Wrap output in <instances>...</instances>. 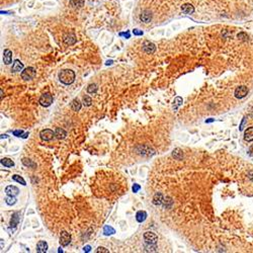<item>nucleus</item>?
Masks as SVG:
<instances>
[{
	"label": "nucleus",
	"instance_id": "c756f323",
	"mask_svg": "<svg viewBox=\"0 0 253 253\" xmlns=\"http://www.w3.org/2000/svg\"><path fill=\"white\" fill-rule=\"evenodd\" d=\"M181 104H182V98L178 96V97L175 98L174 101H173V108H174V109H177L178 107H180Z\"/></svg>",
	"mask_w": 253,
	"mask_h": 253
},
{
	"label": "nucleus",
	"instance_id": "7ed1b4c3",
	"mask_svg": "<svg viewBox=\"0 0 253 253\" xmlns=\"http://www.w3.org/2000/svg\"><path fill=\"white\" fill-rule=\"evenodd\" d=\"M144 237V241L147 244H157L158 242V237L155 233L151 232V231H147V232L144 233L143 235Z\"/></svg>",
	"mask_w": 253,
	"mask_h": 253
},
{
	"label": "nucleus",
	"instance_id": "79ce46f5",
	"mask_svg": "<svg viewBox=\"0 0 253 253\" xmlns=\"http://www.w3.org/2000/svg\"><path fill=\"white\" fill-rule=\"evenodd\" d=\"M2 98H3V90L1 89V99H2Z\"/></svg>",
	"mask_w": 253,
	"mask_h": 253
},
{
	"label": "nucleus",
	"instance_id": "e433bc0d",
	"mask_svg": "<svg viewBox=\"0 0 253 253\" xmlns=\"http://www.w3.org/2000/svg\"><path fill=\"white\" fill-rule=\"evenodd\" d=\"M90 249H91L90 246H85L83 248V251L84 252H89V251H90Z\"/></svg>",
	"mask_w": 253,
	"mask_h": 253
},
{
	"label": "nucleus",
	"instance_id": "5701e85b",
	"mask_svg": "<svg viewBox=\"0 0 253 253\" xmlns=\"http://www.w3.org/2000/svg\"><path fill=\"white\" fill-rule=\"evenodd\" d=\"M172 156L174 157V159H176V160H181V159L183 158V153H182V151L180 150L179 148H176L173 150Z\"/></svg>",
	"mask_w": 253,
	"mask_h": 253
},
{
	"label": "nucleus",
	"instance_id": "6e6552de",
	"mask_svg": "<svg viewBox=\"0 0 253 253\" xmlns=\"http://www.w3.org/2000/svg\"><path fill=\"white\" fill-rule=\"evenodd\" d=\"M247 93H248V89L246 86H239V87L235 89L234 94L236 98H243L247 95Z\"/></svg>",
	"mask_w": 253,
	"mask_h": 253
},
{
	"label": "nucleus",
	"instance_id": "bb28decb",
	"mask_svg": "<svg viewBox=\"0 0 253 253\" xmlns=\"http://www.w3.org/2000/svg\"><path fill=\"white\" fill-rule=\"evenodd\" d=\"M83 104L85 107H90L91 103H92V98L90 97L89 95H84L83 96Z\"/></svg>",
	"mask_w": 253,
	"mask_h": 253
},
{
	"label": "nucleus",
	"instance_id": "0eeeda50",
	"mask_svg": "<svg viewBox=\"0 0 253 253\" xmlns=\"http://www.w3.org/2000/svg\"><path fill=\"white\" fill-rule=\"evenodd\" d=\"M143 51L145 53H147V54H153L154 52L156 51V47L155 45L153 44V43L149 42V41H145V42L143 43Z\"/></svg>",
	"mask_w": 253,
	"mask_h": 253
},
{
	"label": "nucleus",
	"instance_id": "2f4dec72",
	"mask_svg": "<svg viewBox=\"0 0 253 253\" xmlns=\"http://www.w3.org/2000/svg\"><path fill=\"white\" fill-rule=\"evenodd\" d=\"M96 252H97V253H107L108 250L107 249V248H104V247H98L97 250H96Z\"/></svg>",
	"mask_w": 253,
	"mask_h": 253
},
{
	"label": "nucleus",
	"instance_id": "ddd939ff",
	"mask_svg": "<svg viewBox=\"0 0 253 253\" xmlns=\"http://www.w3.org/2000/svg\"><path fill=\"white\" fill-rule=\"evenodd\" d=\"M63 40L67 45H74L76 43V37L74 33H67L64 36Z\"/></svg>",
	"mask_w": 253,
	"mask_h": 253
},
{
	"label": "nucleus",
	"instance_id": "f3484780",
	"mask_svg": "<svg viewBox=\"0 0 253 253\" xmlns=\"http://www.w3.org/2000/svg\"><path fill=\"white\" fill-rule=\"evenodd\" d=\"M23 70V63H21L19 60H15L13 62L12 68H11V71L12 72H20Z\"/></svg>",
	"mask_w": 253,
	"mask_h": 253
},
{
	"label": "nucleus",
	"instance_id": "412c9836",
	"mask_svg": "<svg viewBox=\"0 0 253 253\" xmlns=\"http://www.w3.org/2000/svg\"><path fill=\"white\" fill-rule=\"evenodd\" d=\"M147 219V213L144 211H139L138 213L136 214V220L139 222V223H143Z\"/></svg>",
	"mask_w": 253,
	"mask_h": 253
},
{
	"label": "nucleus",
	"instance_id": "423d86ee",
	"mask_svg": "<svg viewBox=\"0 0 253 253\" xmlns=\"http://www.w3.org/2000/svg\"><path fill=\"white\" fill-rule=\"evenodd\" d=\"M59 242L62 246H68L70 244V242H71V236H70L69 233L66 232V231H62L61 235H60Z\"/></svg>",
	"mask_w": 253,
	"mask_h": 253
},
{
	"label": "nucleus",
	"instance_id": "9b49d317",
	"mask_svg": "<svg viewBox=\"0 0 253 253\" xmlns=\"http://www.w3.org/2000/svg\"><path fill=\"white\" fill-rule=\"evenodd\" d=\"M140 19H141L143 22L149 23L152 19V13L149 10H143L141 12V15H140Z\"/></svg>",
	"mask_w": 253,
	"mask_h": 253
},
{
	"label": "nucleus",
	"instance_id": "f704fd0d",
	"mask_svg": "<svg viewBox=\"0 0 253 253\" xmlns=\"http://www.w3.org/2000/svg\"><path fill=\"white\" fill-rule=\"evenodd\" d=\"M140 188H141V186H140L139 184H134L133 185V191L134 192H138L140 190Z\"/></svg>",
	"mask_w": 253,
	"mask_h": 253
},
{
	"label": "nucleus",
	"instance_id": "ea45409f",
	"mask_svg": "<svg viewBox=\"0 0 253 253\" xmlns=\"http://www.w3.org/2000/svg\"><path fill=\"white\" fill-rule=\"evenodd\" d=\"M109 64H112V61H107V65H109Z\"/></svg>",
	"mask_w": 253,
	"mask_h": 253
},
{
	"label": "nucleus",
	"instance_id": "7c9ffc66",
	"mask_svg": "<svg viewBox=\"0 0 253 253\" xmlns=\"http://www.w3.org/2000/svg\"><path fill=\"white\" fill-rule=\"evenodd\" d=\"M97 91V85L96 84H89L87 87V92L88 93H95Z\"/></svg>",
	"mask_w": 253,
	"mask_h": 253
},
{
	"label": "nucleus",
	"instance_id": "a19ab883",
	"mask_svg": "<svg viewBox=\"0 0 253 253\" xmlns=\"http://www.w3.org/2000/svg\"><path fill=\"white\" fill-rule=\"evenodd\" d=\"M1 138L3 139V138H7V136L6 135H1Z\"/></svg>",
	"mask_w": 253,
	"mask_h": 253
},
{
	"label": "nucleus",
	"instance_id": "c9c22d12",
	"mask_svg": "<svg viewBox=\"0 0 253 253\" xmlns=\"http://www.w3.org/2000/svg\"><path fill=\"white\" fill-rule=\"evenodd\" d=\"M120 37H126L127 38H130V33H129V32H127V33H120Z\"/></svg>",
	"mask_w": 253,
	"mask_h": 253
},
{
	"label": "nucleus",
	"instance_id": "c85d7f7f",
	"mask_svg": "<svg viewBox=\"0 0 253 253\" xmlns=\"http://www.w3.org/2000/svg\"><path fill=\"white\" fill-rule=\"evenodd\" d=\"M5 202L8 206H13V204H16V199L15 196H8L5 199Z\"/></svg>",
	"mask_w": 253,
	"mask_h": 253
},
{
	"label": "nucleus",
	"instance_id": "72a5a7b5",
	"mask_svg": "<svg viewBox=\"0 0 253 253\" xmlns=\"http://www.w3.org/2000/svg\"><path fill=\"white\" fill-rule=\"evenodd\" d=\"M133 33L135 36H142L143 35V32L138 30V28H135V30H133Z\"/></svg>",
	"mask_w": 253,
	"mask_h": 253
},
{
	"label": "nucleus",
	"instance_id": "4c0bfd02",
	"mask_svg": "<svg viewBox=\"0 0 253 253\" xmlns=\"http://www.w3.org/2000/svg\"><path fill=\"white\" fill-rule=\"evenodd\" d=\"M249 154H250V155H253V146L250 147V149H249Z\"/></svg>",
	"mask_w": 253,
	"mask_h": 253
},
{
	"label": "nucleus",
	"instance_id": "20e7f679",
	"mask_svg": "<svg viewBox=\"0 0 253 253\" xmlns=\"http://www.w3.org/2000/svg\"><path fill=\"white\" fill-rule=\"evenodd\" d=\"M38 102L41 103V105H43V107H50V105L53 103V96H52V94H51V93H44V94H43L40 97Z\"/></svg>",
	"mask_w": 253,
	"mask_h": 253
},
{
	"label": "nucleus",
	"instance_id": "2eb2a0df",
	"mask_svg": "<svg viewBox=\"0 0 253 253\" xmlns=\"http://www.w3.org/2000/svg\"><path fill=\"white\" fill-rule=\"evenodd\" d=\"M48 250V244L46 241H40L37 244V252L38 253H45Z\"/></svg>",
	"mask_w": 253,
	"mask_h": 253
},
{
	"label": "nucleus",
	"instance_id": "393cba45",
	"mask_svg": "<svg viewBox=\"0 0 253 253\" xmlns=\"http://www.w3.org/2000/svg\"><path fill=\"white\" fill-rule=\"evenodd\" d=\"M70 4L74 8H79V7H82L84 4L83 0H70Z\"/></svg>",
	"mask_w": 253,
	"mask_h": 253
},
{
	"label": "nucleus",
	"instance_id": "dca6fc26",
	"mask_svg": "<svg viewBox=\"0 0 253 253\" xmlns=\"http://www.w3.org/2000/svg\"><path fill=\"white\" fill-rule=\"evenodd\" d=\"M55 137L59 140H63L67 137V133L65 130L61 129V128H57V129L55 130Z\"/></svg>",
	"mask_w": 253,
	"mask_h": 253
},
{
	"label": "nucleus",
	"instance_id": "39448f33",
	"mask_svg": "<svg viewBox=\"0 0 253 253\" xmlns=\"http://www.w3.org/2000/svg\"><path fill=\"white\" fill-rule=\"evenodd\" d=\"M40 137L43 141H51L55 137V132H53L50 129H45L42 130L40 133Z\"/></svg>",
	"mask_w": 253,
	"mask_h": 253
},
{
	"label": "nucleus",
	"instance_id": "cd10ccee",
	"mask_svg": "<svg viewBox=\"0 0 253 253\" xmlns=\"http://www.w3.org/2000/svg\"><path fill=\"white\" fill-rule=\"evenodd\" d=\"M12 179L14 180V181L18 182V183H21L22 185H26V182H25V180L23 179V178L21 177V176H19V175H16V174L12 175Z\"/></svg>",
	"mask_w": 253,
	"mask_h": 253
},
{
	"label": "nucleus",
	"instance_id": "b1692460",
	"mask_svg": "<svg viewBox=\"0 0 253 253\" xmlns=\"http://www.w3.org/2000/svg\"><path fill=\"white\" fill-rule=\"evenodd\" d=\"M1 164L3 166H5V167H13L14 162L9 158H2L1 159Z\"/></svg>",
	"mask_w": 253,
	"mask_h": 253
},
{
	"label": "nucleus",
	"instance_id": "4be33fe9",
	"mask_svg": "<svg viewBox=\"0 0 253 253\" xmlns=\"http://www.w3.org/2000/svg\"><path fill=\"white\" fill-rule=\"evenodd\" d=\"M21 162H22L23 165L26 166V167H28V168H36V167H37V164H36L33 161L30 160V159L23 158L22 160H21Z\"/></svg>",
	"mask_w": 253,
	"mask_h": 253
},
{
	"label": "nucleus",
	"instance_id": "f257e3e1",
	"mask_svg": "<svg viewBox=\"0 0 253 253\" xmlns=\"http://www.w3.org/2000/svg\"><path fill=\"white\" fill-rule=\"evenodd\" d=\"M58 77H59V80L63 84H65V85H70V84H72L74 82V80H75V73H74V71H72L71 69H64L59 72Z\"/></svg>",
	"mask_w": 253,
	"mask_h": 253
},
{
	"label": "nucleus",
	"instance_id": "f8f14e48",
	"mask_svg": "<svg viewBox=\"0 0 253 253\" xmlns=\"http://www.w3.org/2000/svg\"><path fill=\"white\" fill-rule=\"evenodd\" d=\"M164 199L165 197L163 196V194H161V192H157L153 197V204H155V206H161V204H163Z\"/></svg>",
	"mask_w": 253,
	"mask_h": 253
},
{
	"label": "nucleus",
	"instance_id": "473e14b6",
	"mask_svg": "<svg viewBox=\"0 0 253 253\" xmlns=\"http://www.w3.org/2000/svg\"><path fill=\"white\" fill-rule=\"evenodd\" d=\"M23 134V131L21 130H16V131H13V135L16 137H21V135Z\"/></svg>",
	"mask_w": 253,
	"mask_h": 253
},
{
	"label": "nucleus",
	"instance_id": "a878e982",
	"mask_svg": "<svg viewBox=\"0 0 253 253\" xmlns=\"http://www.w3.org/2000/svg\"><path fill=\"white\" fill-rule=\"evenodd\" d=\"M115 229L112 227H110V226H104V228H103V234L104 235H112V234H115Z\"/></svg>",
	"mask_w": 253,
	"mask_h": 253
},
{
	"label": "nucleus",
	"instance_id": "a211bd4d",
	"mask_svg": "<svg viewBox=\"0 0 253 253\" xmlns=\"http://www.w3.org/2000/svg\"><path fill=\"white\" fill-rule=\"evenodd\" d=\"M244 139L247 142H252L253 141V127H250L245 131L244 133Z\"/></svg>",
	"mask_w": 253,
	"mask_h": 253
},
{
	"label": "nucleus",
	"instance_id": "6ab92c4d",
	"mask_svg": "<svg viewBox=\"0 0 253 253\" xmlns=\"http://www.w3.org/2000/svg\"><path fill=\"white\" fill-rule=\"evenodd\" d=\"M70 107H71L72 110L73 112H79V110L81 109V107H82V104H81V102L79 101L78 99H73L71 102V104H70Z\"/></svg>",
	"mask_w": 253,
	"mask_h": 253
},
{
	"label": "nucleus",
	"instance_id": "37998d69",
	"mask_svg": "<svg viewBox=\"0 0 253 253\" xmlns=\"http://www.w3.org/2000/svg\"><path fill=\"white\" fill-rule=\"evenodd\" d=\"M251 117H253V109H252V112H251Z\"/></svg>",
	"mask_w": 253,
	"mask_h": 253
},
{
	"label": "nucleus",
	"instance_id": "f03ea898",
	"mask_svg": "<svg viewBox=\"0 0 253 253\" xmlns=\"http://www.w3.org/2000/svg\"><path fill=\"white\" fill-rule=\"evenodd\" d=\"M36 73H37V71H36L35 68H33V67H26L25 69L22 70V72H21V77H22L23 80H32L33 78H35L36 76Z\"/></svg>",
	"mask_w": 253,
	"mask_h": 253
},
{
	"label": "nucleus",
	"instance_id": "4468645a",
	"mask_svg": "<svg viewBox=\"0 0 253 253\" xmlns=\"http://www.w3.org/2000/svg\"><path fill=\"white\" fill-rule=\"evenodd\" d=\"M181 10L185 14H192L194 12V7L190 3H185L181 6Z\"/></svg>",
	"mask_w": 253,
	"mask_h": 253
},
{
	"label": "nucleus",
	"instance_id": "9d476101",
	"mask_svg": "<svg viewBox=\"0 0 253 253\" xmlns=\"http://www.w3.org/2000/svg\"><path fill=\"white\" fill-rule=\"evenodd\" d=\"M5 194L7 196H16L19 194V189L16 186H14V185H8L5 188Z\"/></svg>",
	"mask_w": 253,
	"mask_h": 253
},
{
	"label": "nucleus",
	"instance_id": "1a4fd4ad",
	"mask_svg": "<svg viewBox=\"0 0 253 253\" xmlns=\"http://www.w3.org/2000/svg\"><path fill=\"white\" fill-rule=\"evenodd\" d=\"M3 62L5 65H9L12 62V52L8 49H5L3 52Z\"/></svg>",
	"mask_w": 253,
	"mask_h": 253
},
{
	"label": "nucleus",
	"instance_id": "aec40b11",
	"mask_svg": "<svg viewBox=\"0 0 253 253\" xmlns=\"http://www.w3.org/2000/svg\"><path fill=\"white\" fill-rule=\"evenodd\" d=\"M19 213H14L12 217H11V220H10V227L11 228H15L16 226L18 225L19 223Z\"/></svg>",
	"mask_w": 253,
	"mask_h": 253
},
{
	"label": "nucleus",
	"instance_id": "58836bf2",
	"mask_svg": "<svg viewBox=\"0 0 253 253\" xmlns=\"http://www.w3.org/2000/svg\"><path fill=\"white\" fill-rule=\"evenodd\" d=\"M28 136V133H25V135H23V136H21V137H22V138H26Z\"/></svg>",
	"mask_w": 253,
	"mask_h": 253
}]
</instances>
